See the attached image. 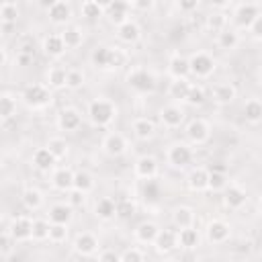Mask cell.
Masks as SVG:
<instances>
[{
	"mask_svg": "<svg viewBox=\"0 0 262 262\" xmlns=\"http://www.w3.org/2000/svg\"><path fill=\"white\" fill-rule=\"evenodd\" d=\"M115 117H117V106L106 98H96L88 106V119L94 127H106L115 121Z\"/></svg>",
	"mask_w": 262,
	"mask_h": 262,
	"instance_id": "1",
	"label": "cell"
},
{
	"mask_svg": "<svg viewBox=\"0 0 262 262\" xmlns=\"http://www.w3.org/2000/svg\"><path fill=\"white\" fill-rule=\"evenodd\" d=\"M20 98L29 108H45L51 104V88L43 84H29L23 90Z\"/></svg>",
	"mask_w": 262,
	"mask_h": 262,
	"instance_id": "2",
	"label": "cell"
},
{
	"mask_svg": "<svg viewBox=\"0 0 262 262\" xmlns=\"http://www.w3.org/2000/svg\"><path fill=\"white\" fill-rule=\"evenodd\" d=\"M127 84L131 90L135 92H141V94H147V92H154L156 88V78L151 72L143 70V68H133L129 74H127Z\"/></svg>",
	"mask_w": 262,
	"mask_h": 262,
	"instance_id": "3",
	"label": "cell"
},
{
	"mask_svg": "<svg viewBox=\"0 0 262 262\" xmlns=\"http://www.w3.org/2000/svg\"><path fill=\"white\" fill-rule=\"evenodd\" d=\"M188 63H190V74L196 78H209L215 72V59L205 51L192 53L188 57Z\"/></svg>",
	"mask_w": 262,
	"mask_h": 262,
	"instance_id": "4",
	"label": "cell"
},
{
	"mask_svg": "<svg viewBox=\"0 0 262 262\" xmlns=\"http://www.w3.org/2000/svg\"><path fill=\"white\" fill-rule=\"evenodd\" d=\"M129 12H131V6L125 0H113V2L104 4V16L115 27H121L123 23H127L129 20Z\"/></svg>",
	"mask_w": 262,
	"mask_h": 262,
	"instance_id": "5",
	"label": "cell"
},
{
	"mask_svg": "<svg viewBox=\"0 0 262 262\" xmlns=\"http://www.w3.org/2000/svg\"><path fill=\"white\" fill-rule=\"evenodd\" d=\"M14 242H25V239H33V221L29 217H14L10 221L8 227H4Z\"/></svg>",
	"mask_w": 262,
	"mask_h": 262,
	"instance_id": "6",
	"label": "cell"
},
{
	"mask_svg": "<svg viewBox=\"0 0 262 262\" xmlns=\"http://www.w3.org/2000/svg\"><path fill=\"white\" fill-rule=\"evenodd\" d=\"M258 14H260V10H258L256 4H252V2H242V4L235 6L233 20H235L237 27H242V29H250Z\"/></svg>",
	"mask_w": 262,
	"mask_h": 262,
	"instance_id": "7",
	"label": "cell"
},
{
	"mask_svg": "<svg viewBox=\"0 0 262 262\" xmlns=\"http://www.w3.org/2000/svg\"><path fill=\"white\" fill-rule=\"evenodd\" d=\"M166 158H168V164H170V166H174V168H184L186 164H190L192 151H190V147H188L186 143H172V145L168 147Z\"/></svg>",
	"mask_w": 262,
	"mask_h": 262,
	"instance_id": "8",
	"label": "cell"
},
{
	"mask_svg": "<svg viewBox=\"0 0 262 262\" xmlns=\"http://www.w3.org/2000/svg\"><path fill=\"white\" fill-rule=\"evenodd\" d=\"M209 135H211V129H209L207 121H203V119H192L186 125V137L194 145H203L209 139Z\"/></svg>",
	"mask_w": 262,
	"mask_h": 262,
	"instance_id": "9",
	"label": "cell"
},
{
	"mask_svg": "<svg viewBox=\"0 0 262 262\" xmlns=\"http://www.w3.org/2000/svg\"><path fill=\"white\" fill-rule=\"evenodd\" d=\"M102 149H104L106 156H113V158L123 156L127 151V139H125V135H121L117 131L106 133L104 139H102Z\"/></svg>",
	"mask_w": 262,
	"mask_h": 262,
	"instance_id": "10",
	"label": "cell"
},
{
	"mask_svg": "<svg viewBox=\"0 0 262 262\" xmlns=\"http://www.w3.org/2000/svg\"><path fill=\"white\" fill-rule=\"evenodd\" d=\"M229 233H231V229H229V225L223 219H213V221L207 223V239L211 244H223V242H227Z\"/></svg>",
	"mask_w": 262,
	"mask_h": 262,
	"instance_id": "11",
	"label": "cell"
},
{
	"mask_svg": "<svg viewBox=\"0 0 262 262\" xmlns=\"http://www.w3.org/2000/svg\"><path fill=\"white\" fill-rule=\"evenodd\" d=\"M47 16H49V20L53 25H66L70 20V16H72V6L68 2H63V0H55V2L49 4Z\"/></svg>",
	"mask_w": 262,
	"mask_h": 262,
	"instance_id": "12",
	"label": "cell"
},
{
	"mask_svg": "<svg viewBox=\"0 0 262 262\" xmlns=\"http://www.w3.org/2000/svg\"><path fill=\"white\" fill-rule=\"evenodd\" d=\"M135 176L143 180H154L158 176V162L151 156H141L135 160Z\"/></svg>",
	"mask_w": 262,
	"mask_h": 262,
	"instance_id": "13",
	"label": "cell"
},
{
	"mask_svg": "<svg viewBox=\"0 0 262 262\" xmlns=\"http://www.w3.org/2000/svg\"><path fill=\"white\" fill-rule=\"evenodd\" d=\"M160 121H162L164 127H168V129H176V127H180L182 121H184V111H182L180 106H176V104L164 106V108L160 111Z\"/></svg>",
	"mask_w": 262,
	"mask_h": 262,
	"instance_id": "14",
	"label": "cell"
},
{
	"mask_svg": "<svg viewBox=\"0 0 262 262\" xmlns=\"http://www.w3.org/2000/svg\"><path fill=\"white\" fill-rule=\"evenodd\" d=\"M246 201H248V194H246V190L242 186L231 184V186H227L223 190V205L227 209H239V207L246 205Z\"/></svg>",
	"mask_w": 262,
	"mask_h": 262,
	"instance_id": "15",
	"label": "cell"
},
{
	"mask_svg": "<svg viewBox=\"0 0 262 262\" xmlns=\"http://www.w3.org/2000/svg\"><path fill=\"white\" fill-rule=\"evenodd\" d=\"M74 174L76 172H72L70 168H57V170H53V174H51L53 188H57L61 192H70L74 188Z\"/></svg>",
	"mask_w": 262,
	"mask_h": 262,
	"instance_id": "16",
	"label": "cell"
},
{
	"mask_svg": "<svg viewBox=\"0 0 262 262\" xmlns=\"http://www.w3.org/2000/svg\"><path fill=\"white\" fill-rule=\"evenodd\" d=\"M74 250H76L80 256H92V254H96V250H98V239H96L92 233H88V231L78 233V237L74 239Z\"/></svg>",
	"mask_w": 262,
	"mask_h": 262,
	"instance_id": "17",
	"label": "cell"
},
{
	"mask_svg": "<svg viewBox=\"0 0 262 262\" xmlns=\"http://www.w3.org/2000/svg\"><path fill=\"white\" fill-rule=\"evenodd\" d=\"M168 72H170V76H172L174 80L188 78V74H190V63H188L186 57H182L180 53H176V55H172L170 61H168Z\"/></svg>",
	"mask_w": 262,
	"mask_h": 262,
	"instance_id": "18",
	"label": "cell"
},
{
	"mask_svg": "<svg viewBox=\"0 0 262 262\" xmlns=\"http://www.w3.org/2000/svg\"><path fill=\"white\" fill-rule=\"evenodd\" d=\"M211 94H213V100H215L217 104H229V102H233L237 90H235V86L229 84V82H219V84L213 86Z\"/></svg>",
	"mask_w": 262,
	"mask_h": 262,
	"instance_id": "19",
	"label": "cell"
},
{
	"mask_svg": "<svg viewBox=\"0 0 262 262\" xmlns=\"http://www.w3.org/2000/svg\"><path fill=\"white\" fill-rule=\"evenodd\" d=\"M90 61L94 68H100V70L111 68L113 66V47H106V45L94 47L90 53Z\"/></svg>",
	"mask_w": 262,
	"mask_h": 262,
	"instance_id": "20",
	"label": "cell"
},
{
	"mask_svg": "<svg viewBox=\"0 0 262 262\" xmlns=\"http://www.w3.org/2000/svg\"><path fill=\"white\" fill-rule=\"evenodd\" d=\"M45 80H47V88H53V90L68 88V70L61 66H53L47 70Z\"/></svg>",
	"mask_w": 262,
	"mask_h": 262,
	"instance_id": "21",
	"label": "cell"
},
{
	"mask_svg": "<svg viewBox=\"0 0 262 262\" xmlns=\"http://www.w3.org/2000/svg\"><path fill=\"white\" fill-rule=\"evenodd\" d=\"M80 123H82V117L76 108H63L57 117V127L61 131H76L80 127Z\"/></svg>",
	"mask_w": 262,
	"mask_h": 262,
	"instance_id": "22",
	"label": "cell"
},
{
	"mask_svg": "<svg viewBox=\"0 0 262 262\" xmlns=\"http://www.w3.org/2000/svg\"><path fill=\"white\" fill-rule=\"evenodd\" d=\"M131 129H133V133H135V137L141 139V141H147V139H151V137L156 135V123H154L151 119H147V117L135 119L133 125H131Z\"/></svg>",
	"mask_w": 262,
	"mask_h": 262,
	"instance_id": "23",
	"label": "cell"
},
{
	"mask_svg": "<svg viewBox=\"0 0 262 262\" xmlns=\"http://www.w3.org/2000/svg\"><path fill=\"white\" fill-rule=\"evenodd\" d=\"M158 233H160V227L154 221H141L135 227V239L139 244H154L156 237H158Z\"/></svg>",
	"mask_w": 262,
	"mask_h": 262,
	"instance_id": "24",
	"label": "cell"
},
{
	"mask_svg": "<svg viewBox=\"0 0 262 262\" xmlns=\"http://www.w3.org/2000/svg\"><path fill=\"white\" fill-rule=\"evenodd\" d=\"M156 250L160 254H166V252H172L176 246H178V233H174L172 229H160L156 242H154Z\"/></svg>",
	"mask_w": 262,
	"mask_h": 262,
	"instance_id": "25",
	"label": "cell"
},
{
	"mask_svg": "<svg viewBox=\"0 0 262 262\" xmlns=\"http://www.w3.org/2000/svg\"><path fill=\"white\" fill-rule=\"evenodd\" d=\"M117 37L123 41V43H135V41H139V37H141V29H139V25L133 20V18H129L127 23H123L121 27H117Z\"/></svg>",
	"mask_w": 262,
	"mask_h": 262,
	"instance_id": "26",
	"label": "cell"
},
{
	"mask_svg": "<svg viewBox=\"0 0 262 262\" xmlns=\"http://www.w3.org/2000/svg\"><path fill=\"white\" fill-rule=\"evenodd\" d=\"M188 188L192 192H203L209 190V170L205 168H194L188 174Z\"/></svg>",
	"mask_w": 262,
	"mask_h": 262,
	"instance_id": "27",
	"label": "cell"
},
{
	"mask_svg": "<svg viewBox=\"0 0 262 262\" xmlns=\"http://www.w3.org/2000/svg\"><path fill=\"white\" fill-rule=\"evenodd\" d=\"M172 223L178 227V231L192 227L194 225V211L190 207H184V205L182 207H176L174 213H172Z\"/></svg>",
	"mask_w": 262,
	"mask_h": 262,
	"instance_id": "28",
	"label": "cell"
},
{
	"mask_svg": "<svg viewBox=\"0 0 262 262\" xmlns=\"http://www.w3.org/2000/svg\"><path fill=\"white\" fill-rule=\"evenodd\" d=\"M66 43L61 39V35H47L43 39V51L49 55V57H61L66 53Z\"/></svg>",
	"mask_w": 262,
	"mask_h": 262,
	"instance_id": "29",
	"label": "cell"
},
{
	"mask_svg": "<svg viewBox=\"0 0 262 262\" xmlns=\"http://www.w3.org/2000/svg\"><path fill=\"white\" fill-rule=\"evenodd\" d=\"M55 156L47 149V147H39L35 154H33V164H35V168H39L41 172H49L53 166H55Z\"/></svg>",
	"mask_w": 262,
	"mask_h": 262,
	"instance_id": "30",
	"label": "cell"
},
{
	"mask_svg": "<svg viewBox=\"0 0 262 262\" xmlns=\"http://www.w3.org/2000/svg\"><path fill=\"white\" fill-rule=\"evenodd\" d=\"M190 88H192V84L188 82V78L172 80V82H170V88H168V94H170V98H174V100H184V102H186Z\"/></svg>",
	"mask_w": 262,
	"mask_h": 262,
	"instance_id": "31",
	"label": "cell"
},
{
	"mask_svg": "<svg viewBox=\"0 0 262 262\" xmlns=\"http://www.w3.org/2000/svg\"><path fill=\"white\" fill-rule=\"evenodd\" d=\"M94 215L102 221H108V219L117 217V203L113 199H100L94 205Z\"/></svg>",
	"mask_w": 262,
	"mask_h": 262,
	"instance_id": "32",
	"label": "cell"
},
{
	"mask_svg": "<svg viewBox=\"0 0 262 262\" xmlns=\"http://www.w3.org/2000/svg\"><path fill=\"white\" fill-rule=\"evenodd\" d=\"M47 215H49V223L68 225L70 219H72V207H70V205H53Z\"/></svg>",
	"mask_w": 262,
	"mask_h": 262,
	"instance_id": "33",
	"label": "cell"
},
{
	"mask_svg": "<svg viewBox=\"0 0 262 262\" xmlns=\"http://www.w3.org/2000/svg\"><path fill=\"white\" fill-rule=\"evenodd\" d=\"M217 45L225 51H231L239 45V35L233 29H223L221 33H217Z\"/></svg>",
	"mask_w": 262,
	"mask_h": 262,
	"instance_id": "34",
	"label": "cell"
},
{
	"mask_svg": "<svg viewBox=\"0 0 262 262\" xmlns=\"http://www.w3.org/2000/svg\"><path fill=\"white\" fill-rule=\"evenodd\" d=\"M59 35H61V39H63V43H66L68 49H76L84 41V35H82V31L78 27H66Z\"/></svg>",
	"mask_w": 262,
	"mask_h": 262,
	"instance_id": "35",
	"label": "cell"
},
{
	"mask_svg": "<svg viewBox=\"0 0 262 262\" xmlns=\"http://www.w3.org/2000/svg\"><path fill=\"white\" fill-rule=\"evenodd\" d=\"M23 205L27 209H31V211L39 209L43 205V192L39 188H33V186L25 188V192H23Z\"/></svg>",
	"mask_w": 262,
	"mask_h": 262,
	"instance_id": "36",
	"label": "cell"
},
{
	"mask_svg": "<svg viewBox=\"0 0 262 262\" xmlns=\"http://www.w3.org/2000/svg\"><path fill=\"white\" fill-rule=\"evenodd\" d=\"M14 113H16V98L10 92H4L0 96V117L4 121H8L14 117Z\"/></svg>",
	"mask_w": 262,
	"mask_h": 262,
	"instance_id": "37",
	"label": "cell"
},
{
	"mask_svg": "<svg viewBox=\"0 0 262 262\" xmlns=\"http://www.w3.org/2000/svg\"><path fill=\"white\" fill-rule=\"evenodd\" d=\"M74 188L80 190V192H84V194H88V192L94 188V178H92V174L86 172V170L76 172V174H74Z\"/></svg>",
	"mask_w": 262,
	"mask_h": 262,
	"instance_id": "38",
	"label": "cell"
},
{
	"mask_svg": "<svg viewBox=\"0 0 262 262\" xmlns=\"http://www.w3.org/2000/svg\"><path fill=\"white\" fill-rule=\"evenodd\" d=\"M244 117H246L250 123H258V121H262V100H258V98H250V100L244 104Z\"/></svg>",
	"mask_w": 262,
	"mask_h": 262,
	"instance_id": "39",
	"label": "cell"
},
{
	"mask_svg": "<svg viewBox=\"0 0 262 262\" xmlns=\"http://www.w3.org/2000/svg\"><path fill=\"white\" fill-rule=\"evenodd\" d=\"M80 12H82L84 18H90L92 20V18H98V16L104 14V4H98L94 0H86V2H82Z\"/></svg>",
	"mask_w": 262,
	"mask_h": 262,
	"instance_id": "40",
	"label": "cell"
},
{
	"mask_svg": "<svg viewBox=\"0 0 262 262\" xmlns=\"http://www.w3.org/2000/svg\"><path fill=\"white\" fill-rule=\"evenodd\" d=\"M199 231L194 227H188V229H180L178 231V244L182 248H196L199 246Z\"/></svg>",
	"mask_w": 262,
	"mask_h": 262,
	"instance_id": "41",
	"label": "cell"
},
{
	"mask_svg": "<svg viewBox=\"0 0 262 262\" xmlns=\"http://www.w3.org/2000/svg\"><path fill=\"white\" fill-rule=\"evenodd\" d=\"M18 18V8L14 2H2L0 4V20L4 25H12Z\"/></svg>",
	"mask_w": 262,
	"mask_h": 262,
	"instance_id": "42",
	"label": "cell"
},
{
	"mask_svg": "<svg viewBox=\"0 0 262 262\" xmlns=\"http://www.w3.org/2000/svg\"><path fill=\"white\" fill-rule=\"evenodd\" d=\"M225 188H227V174L209 170V190L219 192V190H225Z\"/></svg>",
	"mask_w": 262,
	"mask_h": 262,
	"instance_id": "43",
	"label": "cell"
},
{
	"mask_svg": "<svg viewBox=\"0 0 262 262\" xmlns=\"http://www.w3.org/2000/svg\"><path fill=\"white\" fill-rule=\"evenodd\" d=\"M135 211H137L135 201H131V199H121V201H117V217H119V219H129V217L135 215Z\"/></svg>",
	"mask_w": 262,
	"mask_h": 262,
	"instance_id": "44",
	"label": "cell"
},
{
	"mask_svg": "<svg viewBox=\"0 0 262 262\" xmlns=\"http://www.w3.org/2000/svg\"><path fill=\"white\" fill-rule=\"evenodd\" d=\"M45 147L55 156V160H61V158L68 154V143H66V139H61V137H51Z\"/></svg>",
	"mask_w": 262,
	"mask_h": 262,
	"instance_id": "45",
	"label": "cell"
},
{
	"mask_svg": "<svg viewBox=\"0 0 262 262\" xmlns=\"http://www.w3.org/2000/svg\"><path fill=\"white\" fill-rule=\"evenodd\" d=\"M225 25H227V16H225L223 12H213V14L207 16V29H209V31L221 33L223 29H227Z\"/></svg>",
	"mask_w": 262,
	"mask_h": 262,
	"instance_id": "46",
	"label": "cell"
},
{
	"mask_svg": "<svg viewBox=\"0 0 262 262\" xmlns=\"http://www.w3.org/2000/svg\"><path fill=\"white\" fill-rule=\"evenodd\" d=\"M49 227H51L49 221H45V219H35V221H33V239H37V242L49 239Z\"/></svg>",
	"mask_w": 262,
	"mask_h": 262,
	"instance_id": "47",
	"label": "cell"
},
{
	"mask_svg": "<svg viewBox=\"0 0 262 262\" xmlns=\"http://www.w3.org/2000/svg\"><path fill=\"white\" fill-rule=\"evenodd\" d=\"M66 237H68V225L51 223V227H49V242L61 244V242H66Z\"/></svg>",
	"mask_w": 262,
	"mask_h": 262,
	"instance_id": "48",
	"label": "cell"
},
{
	"mask_svg": "<svg viewBox=\"0 0 262 262\" xmlns=\"http://www.w3.org/2000/svg\"><path fill=\"white\" fill-rule=\"evenodd\" d=\"M84 86V72L82 70H68V88L78 90Z\"/></svg>",
	"mask_w": 262,
	"mask_h": 262,
	"instance_id": "49",
	"label": "cell"
},
{
	"mask_svg": "<svg viewBox=\"0 0 262 262\" xmlns=\"http://www.w3.org/2000/svg\"><path fill=\"white\" fill-rule=\"evenodd\" d=\"M186 102H188L190 106H199V104H203V102H205V90H203L201 86H194V84H192Z\"/></svg>",
	"mask_w": 262,
	"mask_h": 262,
	"instance_id": "50",
	"label": "cell"
},
{
	"mask_svg": "<svg viewBox=\"0 0 262 262\" xmlns=\"http://www.w3.org/2000/svg\"><path fill=\"white\" fill-rule=\"evenodd\" d=\"M143 196H145L147 203H156L160 199V184L154 182V180H147V184L143 188Z\"/></svg>",
	"mask_w": 262,
	"mask_h": 262,
	"instance_id": "51",
	"label": "cell"
},
{
	"mask_svg": "<svg viewBox=\"0 0 262 262\" xmlns=\"http://www.w3.org/2000/svg\"><path fill=\"white\" fill-rule=\"evenodd\" d=\"M121 262H143V254L137 248H127L121 254Z\"/></svg>",
	"mask_w": 262,
	"mask_h": 262,
	"instance_id": "52",
	"label": "cell"
},
{
	"mask_svg": "<svg viewBox=\"0 0 262 262\" xmlns=\"http://www.w3.org/2000/svg\"><path fill=\"white\" fill-rule=\"evenodd\" d=\"M84 201H86V194H84V192H80V190H76V188H72V190L68 192V203H70V207H82Z\"/></svg>",
	"mask_w": 262,
	"mask_h": 262,
	"instance_id": "53",
	"label": "cell"
},
{
	"mask_svg": "<svg viewBox=\"0 0 262 262\" xmlns=\"http://www.w3.org/2000/svg\"><path fill=\"white\" fill-rule=\"evenodd\" d=\"M12 242H14L12 235H10L6 229H2V248H0V252H2V258H4V260L10 256V250H12L10 244H12Z\"/></svg>",
	"mask_w": 262,
	"mask_h": 262,
	"instance_id": "54",
	"label": "cell"
},
{
	"mask_svg": "<svg viewBox=\"0 0 262 262\" xmlns=\"http://www.w3.org/2000/svg\"><path fill=\"white\" fill-rule=\"evenodd\" d=\"M250 33H252V37L254 39H258V41H262V12L256 16V20L252 23V27H250Z\"/></svg>",
	"mask_w": 262,
	"mask_h": 262,
	"instance_id": "55",
	"label": "cell"
},
{
	"mask_svg": "<svg viewBox=\"0 0 262 262\" xmlns=\"http://www.w3.org/2000/svg\"><path fill=\"white\" fill-rule=\"evenodd\" d=\"M125 59H127L125 51L119 49V47H113V66H111V68H119V66H123Z\"/></svg>",
	"mask_w": 262,
	"mask_h": 262,
	"instance_id": "56",
	"label": "cell"
},
{
	"mask_svg": "<svg viewBox=\"0 0 262 262\" xmlns=\"http://www.w3.org/2000/svg\"><path fill=\"white\" fill-rule=\"evenodd\" d=\"M129 6H131V10H149V8H154V2L151 0H133V2H129Z\"/></svg>",
	"mask_w": 262,
	"mask_h": 262,
	"instance_id": "57",
	"label": "cell"
},
{
	"mask_svg": "<svg viewBox=\"0 0 262 262\" xmlns=\"http://www.w3.org/2000/svg\"><path fill=\"white\" fill-rule=\"evenodd\" d=\"M98 262H121V256L115 254L113 250H106V252H102L98 256Z\"/></svg>",
	"mask_w": 262,
	"mask_h": 262,
	"instance_id": "58",
	"label": "cell"
},
{
	"mask_svg": "<svg viewBox=\"0 0 262 262\" xmlns=\"http://www.w3.org/2000/svg\"><path fill=\"white\" fill-rule=\"evenodd\" d=\"M178 8H180V10H196V8H199V2H196V0H182V2L178 4Z\"/></svg>",
	"mask_w": 262,
	"mask_h": 262,
	"instance_id": "59",
	"label": "cell"
},
{
	"mask_svg": "<svg viewBox=\"0 0 262 262\" xmlns=\"http://www.w3.org/2000/svg\"><path fill=\"white\" fill-rule=\"evenodd\" d=\"M213 6H215V8H227L229 2H213Z\"/></svg>",
	"mask_w": 262,
	"mask_h": 262,
	"instance_id": "60",
	"label": "cell"
},
{
	"mask_svg": "<svg viewBox=\"0 0 262 262\" xmlns=\"http://www.w3.org/2000/svg\"><path fill=\"white\" fill-rule=\"evenodd\" d=\"M258 209H260V215H262V194H260V201H258Z\"/></svg>",
	"mask_w": 262,
	"mask_h": 262,
	"instance_id": "61",
	"label": "cell"
},
{
	"mask_svg": "<svg viewBox=\"0 0 262 262\" xmlns=\"http://www.w3.org/2000/svg\"><path fill=\"white\" fill-rule=\"evenodd\" d=\"M258 80H260V84H262V68H260V74H258Z\"/></svg>",
	"mask_w": 262,
	"mask_h": 262,
	"instance_id": "62",
	"label": "cell"
},
{
	"mask_svg": "<svg viewBox=\"0 0 262 262\" xmlns=\"http://www.w3.org/2000/svg\"><path fill=\"white\" fill-rule=\"evenodd\" d=\"M164 262H176V260H164Z\"/></svg>",
	"mask_w": 262,
	"mask_h": 262,
	"instance_id": "63",
	"label": "cell"
}]
</instances>
